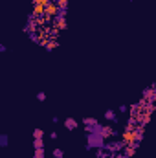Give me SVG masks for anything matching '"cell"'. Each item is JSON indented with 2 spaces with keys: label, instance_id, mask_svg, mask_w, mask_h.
Masks as SVG:
<instances>
[{
  "label": "cell",
  "instance_id": "obj_1",
  "mask_svg": "<svg viewBox=\"0 0 156 158\" xmlns=\"http://www.w3.org/2000/svg\"><path fill=\"white\" fill-rule=\"evenodd\" d=\"M121 138H123L125 145H134L142 140V129H127Z\"/></svg>",
  "mask_w": 156,
  "mask_h": 158
},
{
  "label": "cell",
  "instance_id": "obj_2",
  "mask_svg": "<svg viewBox=\"0 0 156 158\" xmlns=\"http://www.w3.org/2000/svg\"><path fill=\"white\" fill-rule=\"evenodd\" d=\"M66 28V19H64V9H61V15L55 19V30H64Z\"/></svg>",
  "mask_w": 156,
  "mask_h": 158
},
{
  "label": "cell",
  "instance_id": "obj_3",
  "mask_svg": "<svg viewBox=\"0 0 156 158\" xmlns=\"http://www.w3.org/2000/svg\"><path fill=\"white\" fill-rule=\"evenodd\" d=\"M59 4L57 2H50L48 6H46V13L50 15V17H55V15H59Z\"/></svg>",
  "mask_w": 156,
  "mask_h": 158
},
{
  "label": "cell",
  "instance_id": "obj_4",
  "mask_svg": "<svg viewBox=\"0 0 156 158\" xmlns=\"http://www.w3.org/2000/svg\"><path fill=\"white\" fill-rule=\"evenodd\" d=\"M99 132H101V136H103V138H109V136H112V134H114L112 127H101V129H99Z\"/></svg>",
  "mask_w": 156,
  "mask_h": 158
},
{
  "label": "cell",
  "instance_id": "obj_5",
  "mask_svg": "<svg viewBox=\"0 0 156 158\" xmlns=\"http://www.w3.org/2000/svg\"><path fill=\"white\" fill-rule=\"evenodd\" d=\"M83 123L86 125V131H88V129H92V127H96V125H97V119H96V118H84V119H83Z\"/></svg>",
  "mask_w": 156,
  "mask_h": 158
},
{
  "label": "cell",
  "instance_id": "obj_6",
  "mask_svg": "<svg viewBox=\"0 0 156 158\" xmlns=\"http://www.w3.org/2000/svg\"><path fill=\"white\" fill-rule=\"evenodd\" d=\"M64 125H66V129H70V131H72V129H76V127H77V121H76L74 118H66Z\"/></svg>",
  "mask_w": 156,
  "mask_h": 158
},
{
  "label": "cell",
  "instance_id": "obj_7",
  "mask_svg": "<svg viewBox=\"0 0 156 158\" xmlns=\"http://www.w3.org/2000/svg\"><path fill=\"white\" fill-rule=\"evenodd\" d=\"M134 151H136V143H134V145H127V147H125V156H132Z\"/></svg>",
  "mask_w": 156,
  "mask_h": 158
},
{
  "label": "cell",
  "instance_id": "obj_8",
  "mask_svg": "<svg viewBox=\"0 0 156 158\" xmlns=\"http://www.w3.org/2000/svg\"><path fill=\"white\" fill-rule=\"evenodd\" d=\"M33 145H35V149H40V147L44 145V142H42V138H35V142H33Z\"/></svg>",
  "mask_w": 156,
  "mask_h": 158
},
{
  "label": "cell",
  "instance_id": "obj_9",
  "mask_svg": "<svg viewBox=\"0 0 156 158\" xmlns=\"http://www.w3.org/2000/svg\"><path fill=\"white\" fill-rule=\"evenodd\" d=\"M42 136H44L42 129H35V131H33V138H42Z\"/></svg>",
  "mask_w": 156,
  "mask_h": 158
},
{
  "label": "cell",
  "instance_id": "obj_10",
  "mask_svg": "<svg viewBox=\"0 0 156 158\" xmlns=\"http://www.w3.org/2000/svg\"><path fill=\"white\" fill-rule=\"evenodd\" d=\"M35 158H44V149H35Z\"/></svg>",
  "mask_w": 156,
  "mask_h": 158
},
{
  "label": "cell",
  "instance_id": "obj_11",
  "mask_svg": "<svg viewBox=\"0 0 156 158\" xmlns=\"http://www.w3.org/2000/svg\"><path fill=\"white\" fill-rule=\"evenodd\" d=\"M57 4H59V7H61V9H66V6H68V0H57Z\"/></svg>",
  "mask_w": 156,
  "mask_h": 158
},
{
  "label": "cell",
  "instance_id": "obj_12",
  "mask_svg": "<svg viewBox=\"0 0 156 158\" xmlns=\"http://www.w3.org/2000/svg\"><path fill=\"white\" fill-rule=\"evenodd\" d=\"M51 0H33V4H40V6H48Z\"/></svg>",
  "mask_w": 156,
  "mask_h": 158
},
{
  "label": "cell",
  "instance_id": "obj_13",
  "mask_svg": "<svg viewBox=\"0 0 156 158\" xmlns=\"http://www.w3.org/2000/svg\"><path fill=\"white\" fill-rule=\"evenodd\" d=\"M63 155H64V153H63L61 149H55V151H53V156L55 158H63Z\"/></svg>",
  "mask_w": 156,
  "mask_h": 158
},
{
  "label": "cell",
  "instance_id": "obj_14",
  "mask_svg": "<svg viewBox=\"0 0 156 158\" xmlns=\"http://www.w3.org/2000/svg\"><path fill=\"white\" fill-rule=\"evenodd\" d=\"M48 50H53V48H57V40H51V42H48V46H46Z\"/></svg>",
  "mask_w": 156,
  "mask_h": 158
},
{
  "label": "cell",
  "instance_id": "obj_15",
  "mask_svg": "<svg viewBox=\"0 0 156 158\" xmlns=\"http://www.w3.org/2000/svg\"><path fill=\"white\" fill-rule=\"evenodd\" d=\"M37 99H39V101H44V99H46V94H44V92H39V94H37Z\"/></svg>",
  "mask_w": 156,
  "mask_h": 158
},
{
  "label": "cell",
  "instance_id": "obj_16",
  "mask_svg": "<svg viewBox=\"0 0 156 158\" xmlns=\"http://www.w3.org/2000/svg\"><path fill=\"white\" fill-rule=\"evenodd\" d=\"M105 116H107V119H114V116H116V114H114V112H112V110H109V112H107V114H105Z\"/></svg>",
  "mask_w": 156,
  "mask_h": 158
},
{
  "label": "cell",
  "instance_id": "obj_17",
  "mask_svg": "<svg viewBox=\"0 0 156 158\" xmlns=\"http://www.w3.org/2000/svg\"><path fill=\"white\" fill-rule=\"evenodd\" d=\"M6 143H7V136L4 134V136H2V145H6Z\"/></svg>",
  "mask_w": 156,
  "mask_h": 158
}]
</instances>
